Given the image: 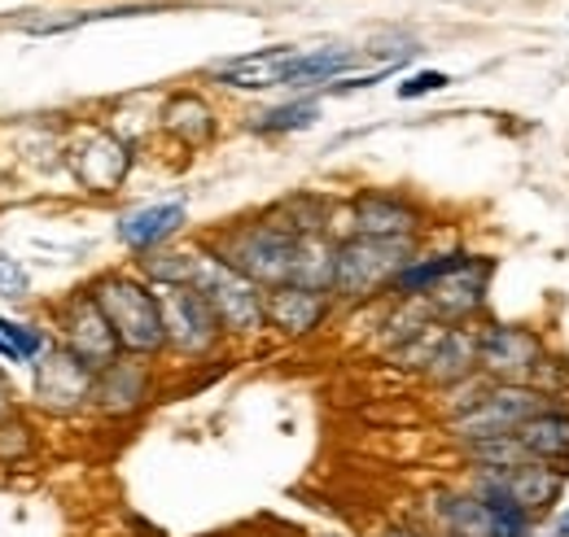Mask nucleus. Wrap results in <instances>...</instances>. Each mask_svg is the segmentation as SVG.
<instances>
[{"label": "nucleus", "mask_w": 569, "mask_h": 537, "mask_svg": "<svg viewBox=\"0 0 569 537\" xmlns=\"http://www.w3.org/2000/svg\"><path fill=\"white\" fill-rule=\"evenodd\" d=\"M53 328H58V345H67L74 358H83L92 372H106L123 349H119V336L110 328V320L101 315L97 297L88 288H79L71 297L58 302L53 311Z\"/></svg>", "instance_id": "10"}, {"label": "nucleus", "mask_w": 569, "mask_h": 537, "mask_svg": "<svg viewBox=\"0 0 569 537\" xmlns=\"http://www.w3.org/2000/svg\"><path fill=\"white\" fill-rule=\"evenodd\" d=\"M421 254L417 241H381V236H338L333 254V302H372L390 293L395 275Z\"/></svg>", "instance_id": "4"}, {"label": "nucleus", "mask_w": 569, "mask_h": 537, "mask_svg": "<svg viewBox=\"0 0 569 537\" xmlns=\"http://www.w3.org/2000/svg\"><path fill=\"white\" fill-rule=\"evenodd\" d=\"M0 354H4V345H0Z\"/></svg>", "instance_id": "36"}, {"label": "nucleus", "mask_w": 569, "mask_h": 537, "mask_svg": "<svg viewBox=\"0 0 569 537\" xmlns=\"http://www.w3.org/2000/svg\"><path fill=\"white\" fill-rule=\"evenodd\" d=\"M333 297L329 293H311V288H298V284H277L263 293V315H268V328H277L281 336L298 341V336H311L329 315H333Z\"/></svg>", "instance_id": "17"}, {"label": "nucleus", "mask_w": 569, "mask_h": 537, "mask_svg": "<svg viewBox=\"0 0 569 537\" xmlns=\"http://www.w3.org/2000/svg\"><path fill=\"white\" fill-rule=\"evenodd\" d=\"M31 376H36V403L53 415H74V411L92 406L97 372L58 341L31 363Z\"/></svg>", "instance_id": "11"}, {"label": "nucleus", "mask_w": 569, "mask_h": 537, "mask_svg": "<svg viewBox=\"0 0 569 537\" xmlns=\"http://www.w3.org/2000/svg\"><path fill=\"white\" fill-rule=\"evenodd\" d=\"M356 62H359L356 49H302L293 70H289V83L284 88H311V83H325L329 88L333 79H342Z\"/></svg>", "instance_id": "25"}, {"label": "nucleus", "mask_w": 569, "mask_h": 537, "mask_svg": "<svg viewBox=\"0 0 569 537\" xmlns=\"http://www.w3.org/2000/svg\"><path fill=\"white\" fill-rule=\"evenodd\" d=\"M320 537H351V534H320Z\"/></svg>", "instance_id": "35"}, {"label": "nucleus", "mask_w": 569, "mask_h": 537, "mask_svg": "<svg viewBox=\"0 0 569 537\" xmlns=\"http://www.w3.org/2000/svg\"><path fill=\"white\" fill-rule=\"evenodd\" d=\"M293 245H298V236H289L284 227H277L268 214L228 223L223 232H214V236L202 241V250H211L219 263L241 271V275H246L250 284H259L263 293L277 288V284H289Z\"/></svg>", "instance_id": "3"}, {"label": "nucleus", "mask_w": 569, "mask_h": 537, "mask_svg": "<svg viewBox=\"0 0 569 537\" xmlns=\"http://www.w3.org/2000/svg\"><path fill=\"white\" fill-rule=\"evenodd\" d=\"M71 166L88 193H114L132 171V149L110 132H83L71 149Z\"/></svg>", "instance_id": "14"}, {"label": "nucleus", "mask_w": 569, "mask_h": 537, "mask_svg": "<svg viewBox=\"0 0 569 537\" xmlns=\"http://www.w3.org/2000/svg\"><path fill=\"white\" fill-rule=\"evenodd\" d=\"M153 398V367L149 358H132L119 354L106 372H97V389H92V406L110 419H123L132 411H141Z\"/></svg>", "instance_id": "15"}, {"label": "nucleus", "mask_w": 569, "mask_h": 537, "mask_svg": "<svg viewBox=\"0 0 569 537\" xmlns=\"http://www.w3.org/2000/svg\"><path fill=\"white\" fill-rule=\"evenodd\" d=\"M316 119H320V97H298V101H284L277 110L259 114L250 128L259 135H284V132H307Z\"/></svg>", "instance_id": "27"}, {"label": "nucleus", "mask_w": 569, "mask_h": 537, "mask_svg": "<svg viewBox=\"0 0 569 537\" xmlns=\"http://www.w3.org/2000/svg\"><path fill=\"white\" fill-rule=\"evenodd\" d=\"M347 236H381V241H421L426 214L421 205L408 202L403 193H386V189H363L347 205Z\"/></svg>", "instance_id": "13"}, {"label": "nucleus", "mask_w": 569, "mask_h": 537, "mask_svg": "<svg viewBox=\"0 0 569 537\" xmlns=\"http://www.w3.org/2000/svg\"><path fill=\"white\" fill-rule=\"evenodd\" d=\"M88 293L97 297L101 315L110 320L123 354H132V358L167 354V333H162V311H158L153 284H144L132 271H106L88 284Z\"/></svg>", "instance_id": "1"}, {"label": "nucleus", "mask_w": 569, "mask_h": 537, "mask_svg": "<svg viewBox=\"0 0 569 537\" xmlns=\"http://www.w3.org/2000/svg\"><path fill=\"white\" fill-rule=\"evenodd\" d=\"M469 259V250H442V254H417L408 267L395 275V284H390V297H399V302H421L429 288L438 284V280H447L451 271L460 267Z\"/></svg>", "instance_id": "24"}, {"label": "nucleus", "mask_w": 569, "mask_h": 537, "mask_svg": "<svg viewBox=\"0 0 569 537\" xmlns=\"http://www.w3.org/2000/svg\"><path fill=\"white\" fill-rule=\"evenodd\" d=\"M512 437H517V446L526 450V459L569 468V406L566 403L543 406V411L530 415Z\"/></svg>", "instance_id": "20"}, {"label": "nucleus", "mask_w": 569, "mask_h": 537, "mask_svg": "<svg viewBox=\"0 0 569 537\" xmlns=\"http://www.w3.org/2000/svg\"><path fill=\"white\" fill-rule=\"evenodd\" d=\"M543 537H569V507L557 516V520H552V525H548V534H543Z\"/></svg>", "instance_id": "33"}, {"label": "nucleus", "mask_w": 569, "mask_h": 537, "mask_svg": "<svg viewBox=\"0 0 569 537\" xmlns=\"http://www.w3.org/2000/svg\"><path fill=\"white\" fill-rule=\"evenodd\" d=\"M158 119H162V132L171 135V140H180L184 149H202V144L214 140V110L198 92L167 97V105H162Z\"/></svg>", "instance_id": "21"}, {"label": "nucleus", "mask_w": 569, "mask_h": 537, "mask_svg": "<svg viewBox=\"0 0 569 537\" xmlns=\"http://www.w3.org/2000/svg\"><path fill=\"white\" fill-rule=\"evenodd\" d=\"M277 227H284L289 236H333L329 223H333V202L320 197V193H293V197H281L272 210H263ZM338 241V236H333Z\"/></svg>", "instance_id": "22"}, {"label": "nucleus", "mask_w": 569, "mask_h": 537, "mask_svg": "<svg viewBox=\"0 0 569 537\" xmlns=\"http://www.w3.org/2000/svg\"><path fill=\"white\" fill-rule=\"evenodd\" d=\"M193 288L211 302L214 320L223 336H259L268 328L263 315V288L250 284L241 271H232L228 263H219L211 250L198 245V271H193Z\"/></svg>", "instance_id": "5"}, {"label": "nucleus", "mask_w": 569, "mask_h": 537, "mask_svg": "<svg viewBox=\"0 0 569 537\" xmlns=\"http://www.w3.org/2000/svg\"><path fill=\"white\" fill-rule=\"evenodd\" d=\"M491 271H496V263H491L487 254H469L447 280H438L426 297H421L426 315L433 320V324H447V328H456V324H473V320L482 315V306H487Z\"/></svg>", "instance_id": "12"}, {"label": "nucleus", "mask_w": 569, "mask_h": 537, "mask_svg": "<svg viewBox=\"0 0 569 537\" xmlns=\"http://www.w3.org/2000/svg\"><path fill=\"white\" fill-rule=\"evenodd\" d=\"M543 354H548V341L530 324L496 320L478 328V372L496 385H530Z\"/></svg>", "instance_id": "9"}, {"label": "nucleus", "mask_w": 569, "mask_h": 537, "mask_svg": "<svg viewBox=\"0 0 569 537\" xmlns=\"http://www.w3.org/2000/svg\"><path fill=\"white\" fill-rule=\"evenodd\" d=\"M447 83H451V74H442V70H417V74H408L399 83V101H417V97H429V92H442Z\"/></svg>", "instance_id": "30"}, {"label": "nucleus", "mask_w": 569, "mask_h": 537, "mask_svg": "<svg viewBox=\"0 0 569 537\" xmlns=\"http://www.w3.org/2000/svg\"><path fill=\"white\" fill-rule=\"evenodd\" d=\"M0 345H4V358H13V363H36V358L53 345V336L44 333V328H31V324H18V320L0 315Z\"/></svg>", "instance_id": "28"}, {"label": "nucleus", "mask_w": 569, "mask_h": 537, "mask_svg": "<svg viewBox=\"0 0 569 537\" xmlns=\"http://www.w3.org/2000/svg\"><path fill=\"white\" fill-rule=\"evenodd\" d=\"M543 406H552L543 394H535L530 385H491L487 398L460 415L447 419L451 442L473 446V442H491V437H512L530 415H539Z\"/></svg>", "instance_id": "8"}, {"label": "nucleus", "mask_w": 569, "mask_h": 537, "mask_svg": "<svg viewBox=\"0 0 569 537\" xmlns=\"http://www.w3.org/2000/svg\"><path fill=\"white\" fill-rule=\"evenodd\" d=\"M530 389L535 394H543L548 403H566L569 398V358L566 354H543L539 358V367H535V376H530Z\"/></svg>", "instance_id": "29"}, {"label": "nucleus", "mask_w": 569, "mask_h": 537, "mask_svg": "<svg viewBox=\"0 0 569 537\" xmlns=\"http://www.w3.org/2000/svg\"><path fill=\"white\" fill-rule=\"evenodd\" d=\"M137 267H141L144 284H153V288H167V284H193V271H198V245H193V250H171V245L149 250V254L137 259Z\"/></svg>", "instance_id": "26"}, {"label": "nucleus", "mask_w": 569, "mask_h": 537, "mask_svg": "<svg viewBox=\"0 0 569 537\" xmlns=\"http://www.w3.org/2000/svg\"><path fill=\"white\" fill-rule=\"evenodd\" d=\"M184 227H189V205L184 202H158V205H141V210L123 214V219L114 223V236H119V241L141 259V254H149V250L171 245Z\"/></svg>", "instance_id": "18"}, {"label": "nucleus", "mask_w": 569, "mask_h": 537, "mask_svg": "<svg viewBox=\"0 0 569 537\" xmlns=\"http://www.w3.org/2000/svg\"><path fill=\"white\" fill-rule=\"evenodd\" d=\"M421 525L433 537H539V520H530L521 507L482 498L469 485L433 489L421 507Z\"/></svg>", "instance_id": "2"}, {"label": "nucleus", "mask_w": 569, "mask_h": 537, "mask_svg": "<svg viewBox=\"0 0 569 537\" xmlns=\"http://www.w3.org/2000/svg\"><path fill=\"white\" fill-rule=\"evenodd\" d=\"M333 254H338L333 236H298L293 263H289V284L333 297Z\"/></svg>", "instance_id": "23"}, {"label": "nucleus", "mask_w": 569, "mask_h": 537, "mask_svg": "<svg viewBox=\"0 0 569 537\" xmlns=\"http://www.w3.org/2000/svg\"><path fill=\"white\" fill-rule=\"evenodd\" d=\"M31 293V271L22 267L18 259H9V254H0V297H27Z\"/></svg>", "instance_id": "31"}, {"label": "nucleus", "mask_w": 569, "mask_h": 537, "mask_svg": "<svg viewBox=\"0 0 569 537\" xmlns=\"http://www.w3.org/2000/svg\"><path fill=\"white\" fill-rule=\"evenodd\" d=\"M4 415H13V403H9V389L0 385V419H4Z\"/></svg>", "instance_id": "34"}, {"label": "nucleus", "mask_w": 569, "mask_h": 537, "mask_svg": "<svg viewBox=\"0 0 569 537\" xmlns=\"http://www.w3.org/2000/svg\"><path fill=\"white\" fill-rule=\"evenodd\" d=\"M372 537H433V534H429L421 520H386V525L372 529Z\"/></svg>", "instance_id": "32"}, {"label": "nucleus", "mask_w": 569, "mask_h": 537, "mask_svg": "<svg viewBox=\"0 0 569 537\" xmlns=\"http://www.w3.org/2000/svg\"><path fill=\"white\" fill-rule=\"evenodd\" d=\"M469 489H478L482 498H499V503H512L521 507L530 520H548L552 511H561V498H566L569 468L557 464H517V468H499V472H469L465 480Z\"/></svg>", "instance_id": "6"}, {"label": "nucleus", "mask_w": 569, "mask_h": 537, "mask_svg": "<svg viewBox=\"0 0 569 537\" xmlns=\"http://www.w3.org/2000/svg\"><path fill=\"white\" fill-rule=\"evenodd\" d=\"M158 311H162V333H167V354L180 358H211L223 345V328L214 320L211 302L193 284H167L153 288Z\"/></svg>", "instance_id": "7"}, {"label": "nucleus", "mask_w": 569, "mask_h": 537, "mask_svg": "<svg viewBox=\"0 0 569 537\" xmlns=\"http://www.w3.org/2000/svg\"><path fill=\"white\" fill-rule=\"evenodd\" d=\"M421 376H426L433 389H451L469 376H478V328L469 324H438L433 341H429V354L421 363Z\"/></svg>", "instance_id": "16"}, {"label": "nucleus", "mask_w": 569, "mask_h": 537, "mask_svg": "<svg viewBox=\"0 0 569 537\" xmlns=\"http://www.w3.org/2000/svg\"><path fill=\"white\" fill-rule=\"evenodd\" d=\"M298 53H302V49H293V44H277V49H259V53L219 62V67H211V74L219 83H228V88H241V92L284 88V83H289V70L298 62Z\"/></svg>", "instance_id": "19"}]
</instances>
